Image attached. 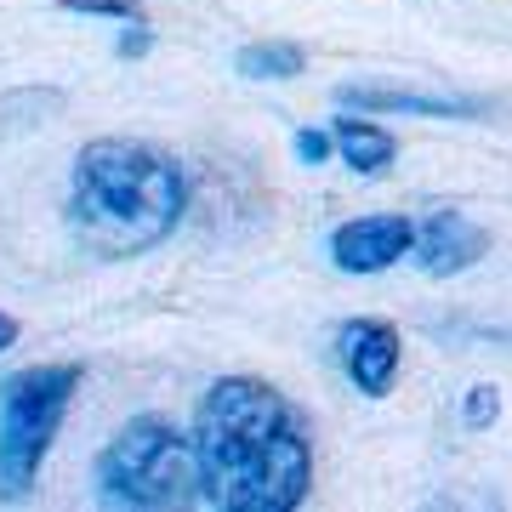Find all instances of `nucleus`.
Returning a JSON list of instances; mask_svg holds the SVG:
<instances>
[{"instance_id":"10","label":"nucleus","mask_w":512,"mask_h":512,"mask_svg":"<svg viewBox=\"0 0 512 512\" xmlns=\"http://www.w3.org/2000/svg\"><path fill=\"white\" fill-rule=\"evenodd\" d=\"M234 69H239V80L279 86V80H296L308 69V46H296V40H251V46L234 52Z\"/></svg>"},{"instance_id":"3","label":"nucleus","mask_w":512,"mask_h":512,"mask_svg":"<svg viewBox=\"0 0 512 512\" xmlns=\"http://www.w3.org/2000/svg\"><path fill=\"white\" fill-rule=\"evenodd\" d=\"M97 501L126 512H177L200 501V456L194 433L165 416H137L97 450Z\"/></svg>"},{"instance_id":"12","label":"nucleus","mask_w":512,"mask_h":512,"mask_svg":"<svg viewBox=\"0 0 512 512\" xmlns=\"http://www.w3.org/2000/svg\"><path fill=\"white\" fill-rule=\"evenodd\" d=\"M291 154L302 165H325V160H336V137H330V126H302L291 137Z\"/></svg>"},{"instance_id":"6","label":"nucleus","mask_w":512,"mask_h":512,"mask_svg":"<svg viewBox=\"0 0 512 512\" xmlns=\"http://www.w3.org/2000/svg\"><path fill=\"white\" fill-rule=\"evenodd\" d=\"M410 251H416V217H404V211H370V217H353L330 234L336 274H353V279L387 274Z\"/></svg>"},{"instance_id":"14","label":"nucleus","mask_w":512,"mask_h":512,"mask_svg":"<svg viewBox=\"0 0 512 512\" xmlns=\"http://www.w3.org/2000/svg\"><path fill=\"white\" fill-rule=\"evenodd\" d=\"M148 46H154V29H148V18H131V23H120V40H114V52L120 57H148Z\"/></svg>"},{"instance_id":"9","label":"nucleus","mask_w":512,"mask_h":512,"mask_svg":"<svg viewBox=\"0 0 512 512\" xmlns=\"http://www.w3.org/2000/svg\"><path fill=\"white\" fill-rule=\"evenodd\" d=\"M330 137H336V160L348 171H359V177H382L399 160V137L365 109H342L330 120Z\"/></svg>"},{"instance_id":"1","label":"nucleus","mask_w":512,"mask_h":512,"mask_svg":"<svg viewBox=\"0 0 512 512\" xmlns=\"http://www.w3.org/2000/svg\"><path fill=\"white\" fill-rule=\"evenodd\" d=\"M200 501L217 512H296L313 495V433L274 382L222 376L194 410Z\"/></svg>"},{"instance_id":"2","label":"nucleus","mask_w":512,"mask_h":512,"mask_svg":"<svg viewBox=\"0 0 512 512\" xmlns=\"http://www.w3.org/2000/svg\"><path fill=\"white\" fill-rule=\"evenodd\" d=\"M188 211V171L165 148L131 137H97L69 171V234L97 262H126L177 234Z\"/></svg>"},{"instance_id":"7","label":"nucleus","mask_w":512,"mask_h":512,"mask_svg":"<svg viewBox=\"0 0 512 512\" xmlns=\"http://www.w3.org/2000/svg\"><path fill=\"white\" fill-rule=\"evenodd\" d=\"M336 103L365 114H416V120H484V114H495L490 97L416 92V86H382V80H353V86L336 92Z\"/></svg>"},{"instance_id":"13","label":"nucleus","mask_w":512,"mask_h":512,"mask_svg":"<svg viewBox=\"0 0 512 512\" xmlns=\"http://www.w3.org/2000/svg\"><path fill=\"white\" fill-rule=\"evenodd\" d=\"M63 12H80V18H114V23H131V18H143V0H63Z\"/></svg>"},{"instance_id":"8","label":"nucleus","mask_w":512,"mask_h":512,"mask_svg":"<svg viewBox=\"0 0 512 512\" xmlns=\"http://www.w3.org/2000/svg\"><path fill=\"white\" fill-rule=\"evenodd\" d=\"M484 251H490V234L467 211H427L416 222V251L410 256L427 279H456L473 262H484Z\"/></svg>"},{"instance_id":"15","label":"nucleus","mask_w":512,"mask_h":512,"mask_svg":"<svg viewBox=\"0 0 512 512\" xmlns=\"http://www.w3.org/2000/svg\"><path fill=\"white\" fill-rule=\"evenodd\" d=\"M12 342H18V319H12V313H0V353L12 348Z\"/></svg>"},{"instance_id":"4","label":"nucleus","mask_w":512,"mask_h":512,"mask_svg":"<svg viewBox=\"0 0 512 512\" xmlns=\"http://www.w3.org/2000/svg\"><path fill=\"white\" fill-rule=\"evenodd\" d=\"M74 393L80 365H29L0 382V501H23L40 484Z\"/></svg>"},{"instance_id":"11","label":"nucleus","mask_w":512,"mask_h":512,"mask_svg":"<svg viewBox=\"0 0 512 512\" xmlns=\"http://www.w3.org/2000/svg\"><path fill=\"white\" fill-rule=\"evenodd\" d=\"M495 421H501V393H495L490 382L467 387V399H461V427H467V433H484Z\"/></svg>"},{"instance_id":"5","label":"nucleus","mask_w":512,"mask_h":512,"mask_svg":"<svg viewBox=\"0 0 512 512\" xmlns=\"http://www.w3.org/2000/svg\"><path fill=\"white\" fill-rule=\"evenodd\" d=\"M330 353H336V370L348 376L359 399H387L404 365V336L387 319H342Z\"/></svg>"}]
</instances>
